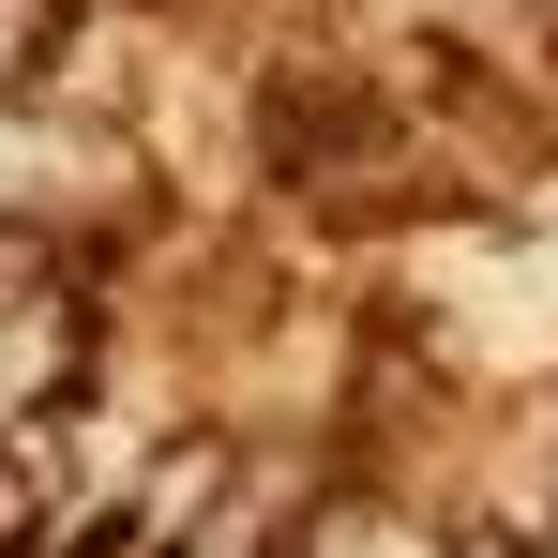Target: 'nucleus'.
Masks as SVG:
<instances>
[{
  "instance_id": "f03ea898",
  "label": "nucleus",
  "mask_w": 558,
  "mask_h": 558,
  "mask_svg": "<svg viewBox=\"0 0 558 558\" xmlns=\"http://www.w3.org/2000/svg\"><path fill=\"white\" fill-rule=\"evenodd\" d=\"M302 558H438L392 498H332V513H302Z\"/></svg>"
},
{
  "instance_id": "f257e3e1",
  "label": "nucleus",
  "mask_w": 558,
  "mask_h": 558,
  "mask_svg": "<svg viewBox=\"0 0 558 558\" xmlns=\"http://www.w3.org/2000/svg\"><path fill=\"white\" fill-rule=\"evenodd\" d=\"M61 392H92V317L61 287H31V302H0V438H31Z\"/></svg>"
},
{
  "instance_id": "7ed1b4c3",
  "label": "nucleus",
  "mask_w": 558,
  "mask_h": 558,
  "mask_svg": "<svg viewBox=\"0 0 558 558\" xmlns=\"http://www.w3.org/2000/svg\"><path fill=\"white\" fill-rule=\"evenodd\" d=\"M544 468H558V453H544Z\"/></svg>"
}]
</instances>
